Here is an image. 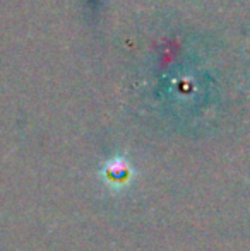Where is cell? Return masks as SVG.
<instances>
[{"label": "cell", "instance_id": "cell-1", "mask_svg": "<svg viewBox=\"0 0 250 251\" xmlns=\"http://www.w3.org/2000/svg\"><path fill=\"white\" fill-rule=\"evenodd\" d=\"M100 176L105 179L107 186L111 190V193H122L132 185V179L136 176V169H134L132 162L124 155H113L105 164L101 166Z\"/></svg>", "mask_w": 250, "mask_h": 251}]
</instances>
